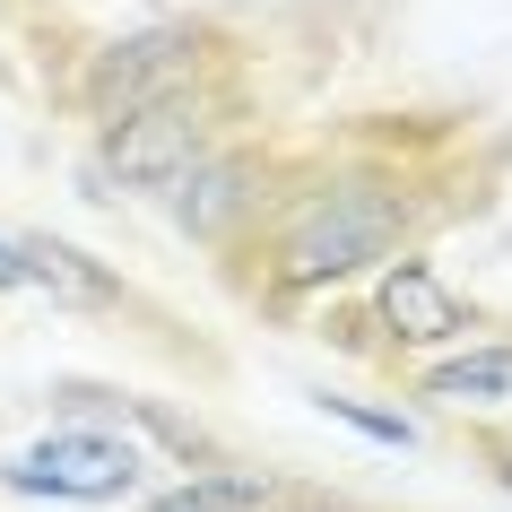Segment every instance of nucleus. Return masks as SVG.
<instances>
[{"label":"nucleus","instance_id":"12","mask_svg":"<svg viewBox=\"0 0 512 512\" xmlns=\"http://www.w3.org/2000/svg\"><path fill=\"white\" fill-rule=\"evenodd\" d=\"M495 478H504V495H512V452H504V460H495Z\"/></svg>","mask_w":512,"mask_h":512},{"label":"nucleus","instance_id":"7","mask_svg":"<svg viewBox=\"0 0 512 512\" xmlns=\"http://www.w3.org/2000/svg\"><path fill=\"white\" fill-rule=\"evenodd\" d=\"M243 183H252V165H235V157H200L183 174V200H174V217H183L191 235H217V226H226V217L243 209Z\"/></svg>","mask_w":512,"mask_h":512},{"label":"nucleus","instance_id":"4","mask_svg":"<svg viewBox=\"0 0 512 512\" xmlns=\"http://www.w3.org/2000/svg\"><path fill=\"white\" fill-rule=\"evenodd\" d=\"M200 157H209V113L183 105V96H165V105H148V113L105 131V165L131 191H174Z\"/></svg>","mask_w":512,"mask_h":512},{"label":"nucleus","instance_id":"9","mask_svg":"<svg viewBox=\"0 0 512 512\" xmlns=\"http://www.w3.org/2000/svg\"><path fill=\"white\" fill-rule=\"evenodd\" d=\"M322 417H339V426H356V434H374V443H391V452H408V443H417V426H408V417H382V408H365V400H322Z\"/></svg>","mask_w":512,"mask_h":512},{"label":"nucleus","instance_id":"11","mask_svg":"<svg viewBox=\"0 0 512 512\" xmlns=\"http://www.w3.org/2000/svg\"><path fill=\"white\" fill-rule=\"evenodd\" d=\"M9 287H35L27 278V243H0V296H9Z\"/></svg>","mask_w":512,"mask_h":512},{"label":"nucleus","instance_id":"1","mask_svg":"<svg viewBox=\"0 0 512 512\" xmlns=\"http://www.w3.org/2000/svg\"><path fill=\"white\" fill-rule=\"evenodd\" d=\"M408 235V209L391 191H365V183H339L322 200H304L287 243H278V278L287 287H339V278L391 261V243Z\"/></svg>","mask_w":512,"mask_h":512},{"label":"nucleus","instance_id":"2","mask_svg":"<svg viewBox=\"0 0 512 512\" xmlns=\"http://www.w3.org/2000/svg\"><path fill=\"white\" fill-rule=\"evenodd\" d=\"M200 53H209V35L200 27H139V35H113L105 53L87 61V113L96 122H131V113L165 105V96H183L191 70H200Z\"/></svg>","mask_w":512,"mask_h":512},{"label":"nucleus","instance_id":"5","mask_svg":"<svg viewBox=\"0 0 512 512\" xmlns=\"http://www.w3.org/2000/svg\"><path fill=\"white\" fill-rule=\"evenodd\" d=\"M374 304H382V322L400 330V339H417V348H434V339H469V304H460L426 261H391Z\"/></svg>","mask_w":512,"mask_h":512},{"label":"nucleus","instance_id":"6","mask_svg":"<svg viewBox=\"0 0 512 512\" xmlns=\"http://www.w3.org/2000/svg\"><path fill=\"white\" fill-rule=\"evenodd\" d=\"M426 400L443 408H512V348H478L426 374Z\"/></svg>","mask_w":512,"mask_h":512},{"label":"nucleus","instance_id":"8","mask_svg":"<svg viewBox=\"0 0 512 512\" xmlns=\"http://www.w3.org/2000/svg\"><path fill=\"white\" fill-rule=\"evenodd\" d=\"M27 278H44V287H61V296H79V304H113V287L87 270L70 243H27Z\"/></svg>","mask_w":512,"mask_h":512},{"label":"nucleus","instance_id":"10","mask_svg":"<svg viewBox=\"0 0 512 512\" xmlns=\"http://www.w3.org/2000/svg\"><path fill=\"white\" fill-rule=\"evenodd\" d=\"M261 504V486H226V478H209V486H183V495H165L157 512H252Z\"/></svg>","mask_w":512,"mask_h":512},{"label":"nucleus","instance_id":"3","mask_svg":"<svg viewBox=\"0 0 512 512\" xmlns=\"http://www.w3.org/2000/svg\"><path fill=\"white\" fill-rule=\"evenodd\" d=\"M9 495H53V504H113V495H131L139 486V452L122 434H96V426H61L44 443L0 469Z\"/></svg>","mask_w":512,"mask_h":512}]
</instances>
